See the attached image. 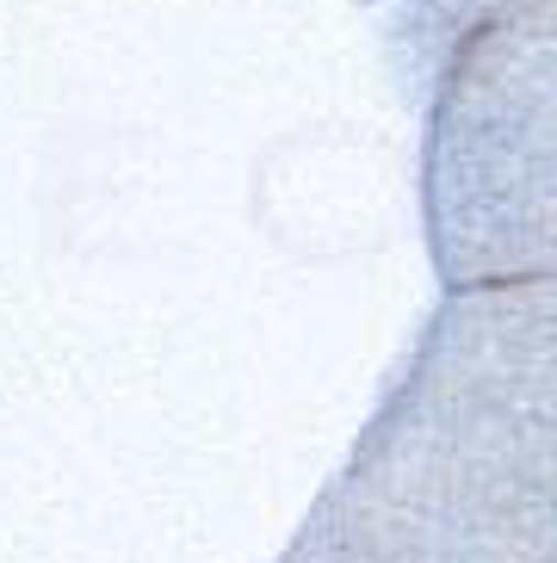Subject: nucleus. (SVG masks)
Returning a JSON list of instances; mask_svg holds the SVG:
<instances>
[]
</instances>
